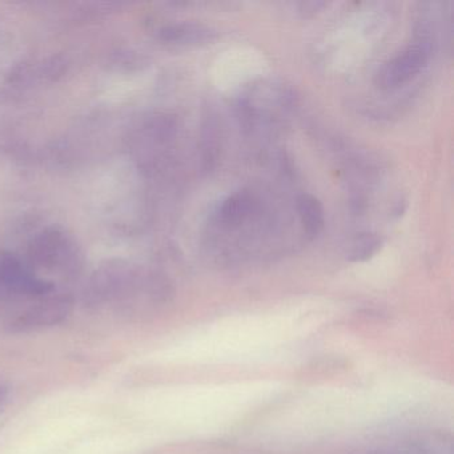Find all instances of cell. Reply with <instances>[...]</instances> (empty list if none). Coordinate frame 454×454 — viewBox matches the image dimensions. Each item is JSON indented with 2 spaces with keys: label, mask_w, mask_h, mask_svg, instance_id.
<instances>
[{
  "label": "cell",
  "mask_w": 454,
  "mask_h": 454,
  "mask_svg": "<svg viewBox=\"0 0 454 454\" xmlns=\"http://www.w3.org/2000/svg\"><path fill=\"white\" fill-rule=\"evenodd\" d=\"M0 284L4 288L20 294H42L51 289L49 284L34 278L15 259L0 262Z\"/></svg>",
  "instance_id": "obj_2"
},
{
  "label": "cell",
  "mask_w": 454,
  "mask_h": 454,
  "mask_svg": "<svg viewBox=\"0 0 454 454\" xmlns=\"http://www.w3.org/2000/svg\"><path fill=\"white\" fill-rule=\"evenodd\" d=\"M384 246V239L374 233H361L350 244L348 259L353 262H368L373 259Z\"/></svg>",
  "instance_id": "obj_5"
},
{
  "label": "cell",
  "mask_w": 454,
  "mask_h": 454,
  "mask_svg": "<svg viewBox=\"0 0 454 454\" xmlns=\"http://www.w3.org/2000/svg\"><path fill=\"white\" fill-rule=\"evenodd\" d=\"M429 55L430 46L427 41H419L406 47L380 68L376 75L377 87L393 90L408 83L424 70Z\"/></svg>",
  "instance_id": "obj_1"
},
{
  "label": "cell",
  "mask_w": 454,
  "mask_h": 454,
  "mask_svg": "<svg viewBox=\"0 0 454 454\" xmlns=\"http://www.w3.org/2000/svg\"><path fill=\"white\" fill-rule=\"evenodd\" d=\"M160 38L176 44H207L217 38V33L207 26L182 23L161 28Z\"/></svg>",
  "instance_id": "obj_3"
},
{
  "label": "cell",
  "mask_w": 454,
  "mask_h": 454,
  "mask_svg": "<svg viewBox=\"0 0 454 454\" xmlns=\"http://www.w3.org/2000/svg\"><path fill=\"white\" fill-rule=\"evenodd\" d=\"M10 389L4 382L0 381V413H4V409L9 405Z\"/></svg>",
  "instance_id": "obj_9"
},
{
  "label": "cell",
  "mask_w": 454,
  "mask_h": 454,
  "mask_svg": "<svg viewBox=\"0 0 454 454\" xmlns=\"http://www.w3.org/2000/svg\"><path fill=\"white\" fill-rule=\"evenodd\" d=\"M249 211V199L246 195L231 196L220 209V217L225 223H239Z\"/></svg>",
  "instance_id": "obj_7"
},
{
  "label": "cell",
  "mask_w": 454,
  "mask_h": 454,
  "mask_svg": "<svg viewBox=\"0 0 454 454\" xmlns=\"http://www.w3.org/2000/svg\"><path fill=\"white\" fill-rule=\"evenodd\" d=\"M297 211H299L300 219L304 225L305 233L310 239L320 235L324 224H325L323 203L316 196L302 193L297 199Z\"/></svg>",
  "instance_id": "obj_4"
},
{
  "label": "cell",
  "mask_w": 454,
  "mask_h": 454,
  "mask_svg": "<svg viewBox=\"0 0 454 454\" xmlns=\"http://www.w3.org/2000/svg\"><path fill=\"white\" fill-rule=\"evenodd\" d=\"M68 310L66 301H50L41 307L35 308L26 318L23 326L46 325V324L57 323L65 317Z\"/></svg>",
  "instance_id": "obj_6"
},
{
  "label": "cell",
  "mask_w": 454,
  "mask_h": 454,
  "mask_svg": "<svg viewBox=\"0 0 454 454\" xmlns=\"http://www.w3.org/2000/svg\"><path fill=\"white\" fill-rule=\"evenodd\" d=\"M326 4L324 2H309V4H301L300 7H301V12H304L305 15H313L316 12H320L323 7H325Z\"/></svg>",
  "instance_id": "obj_8"
}]
</instances>
